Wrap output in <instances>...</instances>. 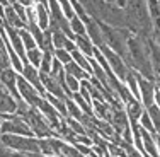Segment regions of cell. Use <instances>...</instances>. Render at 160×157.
I'll return each instance as SVG.
<instances>
[{"instance_id": "cell-1", "label": "cell", "mask_w": 160, "mask_h": 157, "mask_svg": "<svg viewBox=\"0 0 160 157\" xmlns=\"http://www.w3.org/2000/svg\"><path fill=\"white\" fill-rule=\"evenodd\" d=\"M128 67L138 72L140 75L155 80L153 67L150 58V48H148V38L131 33L128 38Z\"/></svg>"}, {"instance_id": "cell-2", "label": "cell", "mask_w": 160, "mask_h": 157, "mask_svg": "<svg viewBox=\"0 0 160 157\" xmlns=\"http://www.w3.org/2000/svg\"><path fill=\"white\" fill-rule=\"evenodd\" d=\"M99 24H101L102 29L104 44L109 46L112 51H116L124 62H128V38L131 31L128 28H114V26H108L104 22H99Z\"/></svg>"}, {"instance_id": "cell-3", "label": "cell", "mask_w": 160, "mask_h": 157, "mask_svg": "<svg viewBox=\"0 0 160 157\" xmlns=\"http://www.w3.org/2000/svg\"><path fill=\"white\" fill-rule=\"evenodd\" d=\"M0 144L10 150L19 152H39V139L28 135H12V133H2Z\"/></svg>"}, {"instance_id": "cell-4", "label": "cell", "mask_w": 160, "mask_h": 157, "mask_svg": "<svg viewBox=\"0 0 160 157\" xmlns=\"http://www.w3.org/2000/svg\"><path fill=\"white\" fill-rule=\"evenodd\" d=\"M22 118H24L26 123L29 125V128H31L32 135L36 137V139H44V137L55 135V133H53V128L48 123V120L36 108H29L24 114H22Z\"/></svg>"}, {"instance_id": "cell-5", "label": "cell", "mask_w": 160, "mask_h": 157, "mask_svg": "<svg viewBox=\"0 0 160 157\" xmlns=\"http://www.w3.org/2000/svg\"><path fill=\"white\" fill-rule=\"evenodd\" d=\"M0 133H12V135H28L34 137L26 120L19 114H2Z\"/></svg>"}, {"instance_id": "cell-6", "label": "cell", "mask_w": 160, "mask_h": 157, "mask_svg": "<svg viewBox=\"0 0 160 157\" xmlns=\"http://www.w3.org/2000/svg\"><path fill=\"white\" fill-rule=\"evenodd\" d=\"M101 50V53L102 55H104V58H106V62H108V65L109 67H111V70H112V74L116 75L118 79L121 80V82H124V79H126V74L129 70H131V68L128 67V63L124 62L123 58H121L119 55H118L116 51H112L111 48L109 46H101L99 48Z\"/></svg>"}, {"instance_id": "cell-7", "label": "cell", "mask_w": 160, "mask_h": 157, "mask_svg": "<svg viewBox=\"0 0 160 157\" xmlns=\"http://www.w3.org/2000/svg\"><path fill=\"white\" fill-rule=\"evenodd\" d=\"M17 91H19L21 99H24L31 108H38V104H39L44 97V94H41L39 91H38L32 84H29L21 74H19V77H17Z\"/></svg>"}, {"instance_id": "cell-8", "label": "cell", "mask_w": 160, "mask_h": 157, "mask_svg": "<svg viewBox=\"0 0 160 157\" xmlns=\"http://www.w3.org/2000/svg\"><path fill=\"white\" fill-rule=\"evenodd\" d=\"M136 79H138V89H140V101L145 108H148L150 104H153L155 99V91H157V84L155 80H150L143 75H140L136 72Z\"/></svg>"}, {"instance_id": "cell-9", "label": "cell", "mask_w": 160, "mask_h": 157, "mask_svg": "<svg viewBox=\"0 0 160 157\" xmlns=\"http://www.w3.org/2000/svg\"><path fill=\"white\" fill-rule=\"evenodd\" d=\"M39 77H41V84H43L44 92H46V94H51V96L60 97V99H70L67 96V92H65L63 86L55 77H53L51 74H43V72H39Z\"/></svg>"}, {"instance_id": "cell-10", "label": "cell", "mask_w": 160, "mask_h": 157, "mask_svg": "<svg viewBox=\"0 0 160 157\" xmlns=\"http://www.w3.org/2000/svg\"><path fill=\"white\" fill-rule=\"evenodd\" d=\"M17 77H19V72H16L12 67L0 72V84L19 101L21 96H19V91H17Z\"/></svg>"}, {"instance_id": "cell-11", "label": "cell", "mask_w": 160, "mask_h": 157, "mask_svg": "<svg viewBox=\"0 0 160 157\" xmlns=\"http://www.w3.org/2000/svg\"><path fill=\"white\" fill-rule=\"evenodd\" d=\"M17 99L0 84V114H16Z\"/></svg>"}, {"instance_id": "cell-12", "label": "cell", "mask_w": 160, "mask_h": 157, "mask_svg": "<svg viewBox=\"0 0 160 157\" xmlns=\"http://www.w3.org/2000/svg\"><path fill=\"white\" fill-rule=\"evenodd\" d=\"M85 34L89 36V39L94 43V46H96V48L104 46L102 29H101V24H99L96 19H89V21L85 22Z\"/></svg>"}, {"instance_id": "cell-13", "label": "cell", "mask_w": 160, "mask_h": 157, "mask_svg": "<svg viewBox=\"0 0 160 157\" xmlns=\"http://www.w3.org/2000/svg\"><path fill=\"white\" fill-rule=\"evenodd\" d=\"M21 75L28 80L29 84H32L41 94H44V87H43V84H41V77H39V68L32 67V65H29V63H24V67H22V70H21Z\"/></svg>"}, {"instance_id": "cell-14", "label": "cell", "mask_w": 160, "mask_h": 157, "mask_svg": "<svg viewBox=\"0 0 160 157\" xmlns=\"http://www.w3.org/2000/svg\"><path fill=\"white\" fill-rule=\"evenodd\" d=\"M51 36H53V48L58 50V48H63L67 50V51H73V50H77L75 46V41L72 39L70 36H67L63 31H60V29H56V31H51Z\"/></svg>"}, {"instance_id": "cell-15", "label": "cell", "mask_w": 160, "mask_h": 157, "mask_svg": "<svg viewBox=\"0 0 160 157\" xmlns=\"http://www.w3.org/2000/svg\"><path fill=\"white\" fill-rule=\"evenodd\" d=\"M34 12H36V21L41 29H48L49 26V10H48V2H36L34 3Z\"/></svg>"}, {"instance_id": "cell-16", "label": "cell", "mask_w": 160, "mask_h": 157, "mask_svg": "<svg viewBox=\"0 0 160 157\" xmlns=\"http://www.w3.org/2000/svg\"><path fill=\"white\" fill-rule=\"evenodd\" d=\"M3 22H5V26H10V28H14V29H24L26 28V22L17 16V12L14 10L12 5L5 7V12H3Z\"/></svg>"}, {"instance_id": "cell-17", "label": "cell", "mask_w": 160, "mask_h": 157, "mask_svg": "<svg viewBox=\"0 0 160 157\" xmlns=\"http://www.w3.org/2000/svg\"><path fill=\"white\" fill-rule=\"evenodd\" d=\"M126 114H128V120L129 121H138L140 116H142V113L145 111V106L142 104V101L136 97L129 99V101L126 102Z\"/></svg>"}, {"instance_id": "cell-18", "label": "cell", "mask_w": 160, "mask_h": 157, "mask_svg": "<svg viewBox=\"0 0 160 157\" xmlns=\"http://www.w3.org/2000/svg\"><path fill=\"white\" fill-rule=\"evenodd\" d=\"M73 41H75V46H77V50H78V51H82L85 56H92L94 55V50H96V46H94V43L89 39V36H87V34L75 36Z\"/></svg>"}, {"instance_id": "cell-19", "label": "cell", "mask_w": 160, "mask_h": 157, "mask_svg": "<svg viewBox=\"0 0 160 157\" xmlns=\"http://www.w3.org/2000/svg\"><path fill=\"white\" fill-rule=\"evenodd\" d=\"M63 67H65V74H68V75H72V77L78 79L80 82H82V80H89V79H90V74H89V72H85L82 67H80V65L75 63L73 60H72L70 63L63 65Z\"/></svg>"}, {"instance_id": "cell-20", "label": "cell", "mask_w": 160, "mask_h": 157, "mask_svg": "<svg viewBox=\"0 0 160 157\" xmlns=\"http://www.w3.org/2000/svg\"><path fill=\"white\" fill-rule=\"evenodd\" d=\"M72 60H73L77 65H80V67H82L85 72L92 74V67H90V56H85L82 51H78V50H73V51H72Z\"/></svg>"}, {"instance_id": "cell-21", "label": "cell", "mask_w": 160, "mask_h": 157, "mask_svg": "<svg viewBox=\"0 0 160 157\" xmlns=\"http://www.w3.org/2000/svg\"><path fill=\"white\" fill-rule=\"evenodd\" d=\"M41 56H43V50L41 48H32V50H28L26 51V63L32 65V67L39 68V63H41Z\"/></svg>"}, {"instance_id": "cell-22", "label": "cell", "mask_w": 160, "mask_h": 157, "mask_svg": "<svg viewBox=\"0 0 160 157\" xmlns=\"http://www.w3.org/2000/svg\"><path fill=\"white\" fill-rule=\"evenodd\" d=\"M68 24H70V31L73 33V36L85 34V22H83L78 16L70 17V19H68Z\"/></svg>"}, {"instance_id": "cell-23", "label": "cell", "mask_w": 160, "mask_h": 157, "mask_svg": "<svg viewBox=\"0 0 160 157\" xmlns=\"http://www.w3.org/2000/svg\"><path fill=\"white\" fill-rule=\"evenodd\" d=\"M83 114H85V113H83V111L78 108V104L73 101V99H72V97L67 99V116H68V118H75V120L80 121Z\"/></svg>"}, {"instance_id": "cell-24", "label": "cell", "mask_w": 160, "mask_h": 157, "mask_svg": "<svg viewBox=\"0 0 160 157\" xmlns=\"http://www.w3.org/2000/svg\"><path fill=\"white\" fill-rule=\"evenodd\" d=\"M147 109V113H148V116H150V120H152V123H153V128H155V132L160 135V109L157 108V104H150L148 108H145Z\"/></svg>"}, {"instance_id": "cell-25", "label": "cell", "mask_w": 160, "mask_h": 157, "mask_svg": "<svg viewBox=\"0 0 160 157\" xmlns=\"http://www.w3.org/2000/svg\"><path fill=\"white\" fill-rule=\"evenodd\" d=\"M55 51H43V56H41V63H39V72L43 74H49L51 72V63H53V55Z\"/></svg>"}, {"instance_id": "cell-26", "label": "cell", "mask_w": 160, "mask_h": 157, "mask_svg": "<svg viewBox=\"0 0 160 157\" xmlns=\"http://www.w3.org/2000/svg\"><path fill=\"white\" fill-rule=\"evenodd\" d=\"M21 38H22V43H24V48H26V51H28V50H32V48H36L38 46V43H36V39H34L32 38V34L28 31V29H21Z\"/></svg>"}, {"instance_id": "cell-27", "label": "cell", "mask_w": 160, "mask_h": 157, "mask_svg": "<svg viewBox=\"0 0 160 157\" xmlns=\"http://www.w3.org/2000/svg\"><path fill=\"white\" fill-rule=\"evenodd\" d=\"M148 7V14H150V19L155 21V19H160V0H145Z\"/></svg>"}, {"instance_id": "cell-28", "label": "cell", "mask_w": 160, "mask_h": 157, "mask_svg": "<svg viewBox=\"0 0 160 157\" xmlns=\"http://www.w3.org/2000/svg\"><path fill=\"white\" fill-rule=\"evenodd\" d=\"M140 126L142 128H145L147 132H150L152 135H157V132H155V128H153V123H152V120H150V116H148V113H147V109L142 113V116H140Z\"/></svg>"}, {"instance_id": "cell-29", "label": "cell", "mask_w": 160, "mask_h": 157, "mask_svg": "<svg viewBox=\"0 0 160 157\" xmlns=\"http://www.w3.org/2000/svg\"><path fill=\"white\" fill-rule=\"evenodd\" d=\"M55 58L58 60L62 65H67V63H70L72 62V53L70 51H67V50H63V48H58V50H55Z\"/></svg>"}, {"instance_id": "cell-30", "label": "cell", "mask_w": 160, "mask_h": 157, "mask_svg": "<svg viewBox=\"0 0 160 157\" xmlns=\"http://www.w3.org/2000/svg\"><path fill=\"white\" fill-rule=\"evenodd\" d=\"M10 67H12V63H10V55L7 51V48H0V72Z\"/></svg>"}, {"instance_id": "cell-31", "label": "cell", "mask_w": 160, "mask_h": 157, "mask_svg": "<svg viewBox=\"0 0 160 157\" xmlns=\"http://www.w3.org/2000/svg\"><path fill=\"white\" fill-rule=\"evenodd\" d=\"M153 102L157 104V108L160 109V89L157 87V91H155V99H153Z\"/></svg>"}, {"instance_id": "cell-32", "label": "cell", "mask_w": 160, "mask_h": 157, "mask_svg": "<svg viewBox=\"0 0 160 157\" xmlns=\"http://www.w3.org/2000/svg\"><path fill=\"white\" fill-rule=\"evenodd\" d=\"M114 3H116L118 7H121V9H124V5H126V0H114Z\"/></svg>"}, {"instance_id": "cell-33", "label": "cell", "mask_w": 160, "mask_h": 157, "mask_svg": "<svg viewBox=\"0 0 160 157\" xmlns=\"http://www.w3.org/2000/svg\"><path fill=\"white\" fill-rule=\"evenodd\" d=\"M5 33V29H3ZM3 33H0V48H5V39H3Z\"/></svg>"}, {"instance_id": "cell-34", "label": "cell", "mask_w": 160, "mask_h": 157, "mask_svg": "<svg viewBox=\"0 0 160 157\" xmlns=\"http://www.w3.org/2000/svg\"><path fill=\"white\" fill-rule=\"evenodd\" d=\"M7 2H9V5H14V3H17L19 0H7Z\"/></svg>"}, {"instance_id": "cell-35", "label": "cell", "mask_w": 160, "mask_h": 157, "mask_svg": "<svg viewBox=\"0 0 160 157\" xmlns=\"http://www.w3.org/2000/svg\"><path fill=\"white\" fill-rule=\"evenodd\" d=\"M0 123H2V114H0ZM0 135H2V133H0Z\"/></svg>"}, {"instance_id": "cell-36", "label": "cell", "mask_w": 160, "mask_h": 157, "mask_svg": "<svg viewBox=\"0 0 160 157\" xmlns=\"http://www.w3.org/2000/svg\"><path fill=\"white\" fill-rule=\"evenodd\" d=\"M49 157H62V155H49Z\"/></svg>"}]
</instances>
